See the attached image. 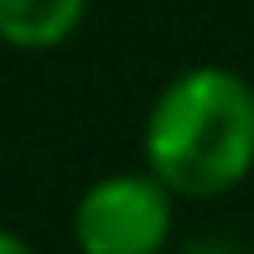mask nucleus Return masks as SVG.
<instances>
[{"label": "nucleus", "instance_id": "nucleus-1", "mask_svg": "<svg viewBox=\"0 0 254 254\" xmlns=\"http://www.w3.org/2000/svg\"><path fill=\"white\" fill-rule=\"evenodd\" d=\"M145 171L171 197H223L254 171V83L234 67H187L145 114Z\"/></svg>", "mask_w": 254, "mask_h": 254}, {"label": "nucleus", "instance_id": "nucleus-2", "mask_svg": "<svg viewBox=\"0 0 254 254\" xmlns=\"http://www.w3.org/2000/svg\"><path fill=\"white\" fill-rule=\"evenodd\" d=\"M171 239V192L151 171L99 177L73 207L78 254H161Z\"/></svg>", "mask_w": 254, "mask_h": 254}, {"label": "nucleus", "instance_id": "nucleus-3", "mask_svg": "<svg viewBox=\"0 0 254 254\" xmlns=\"http://www.w3.org/2000/svg\"><path fill=\"white\" fill-rule=\"evenodd\" d=\"M88 0H0V42L16 52H52L83 26Z\"/></svg>", "mask_w": 254, "mask_h": 254}, {"label": "nucleus", "instance_id": "nucleus-4", "mask_svg": "<svg viewBox=\"0 0 254 254\" xmlns=\"http://www.w3.org/2000/svg\"><path fill=\"white\" fill-rule=\"evenodd\" d=\"M187 254H244L239 244H228V239H192Z\"/></svg>", "mask_w": 254, "mask_h": 254}, {"label": "nucleus", "instance_id": "nucleus-5", "mask_svg": "<svg viewBox=\"0 0 254 254\" xmlns=\"http://www.w3.org/2000/svg\"><path fill=\"white\" fill-rule=\"evenodd\" d=\"M0 254H37V249H31L16 228H0Z\"/></svg>", "mask_w": 254, "mask_h": 254}]
</instances>
